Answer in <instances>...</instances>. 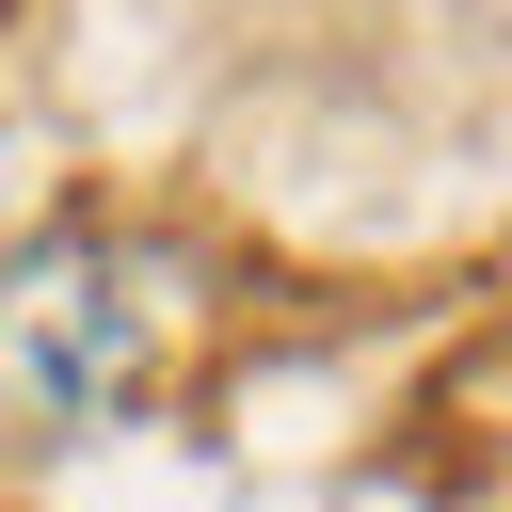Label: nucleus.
I'll return each mask as SVG.
<instances>
[{
    "label": "nucleus",
    "instance_id": "nucleus-1",
    "mask_svg": "<svg viewBox=\"0 0 512 512\" xmlns=\"http://www.w3.org/2000/svg\"><path fill=\"white\" fill-rule=\"evenodd\" d=\"M160 384V304L96 224H48L0 256V432H112Z\"/></svg>",
    "mask_w": 512,
    "mask_h": 512
}]
</instances>
